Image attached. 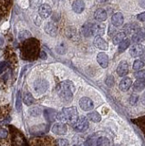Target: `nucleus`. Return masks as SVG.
Listing matches in <instances>:
<instances>
[{"label":"nucleus","instance_id":"obj_21","mask_svg":"<svg viewBox=\"0 0 145 146\" xmlns=\"http://www.w3.org/2000/svg\"><path fill=\"white\" fill-rule=\"evenodd\" d=\"M131 85H132V80H131L130 78H124L120 82L119 88L121 91H127L130 90Z\"/></svg>","mask_w":145,"mask_h":146},{"label":"nucleus","instance_id":"obj_46","mask_svg":"<svg viewBox=\"0 0 145 146\" xmlns=\"http://www.w3.org/2000/svg\"><path fill=\"white\" fill-rule=\"evenodd\" d=\"M34 21H35V24L37 25V26H39L40 24H41V18H40L38 16H36Z\"/></svg>","mask_w":145,"mask_h":146},{"label":"nucleus","instance_id":"obj_5","mask_svg":"<svg viewBox=\"0 0 145 146\" xmlns=\"http://www.w3.org/2000/svg\"><path fill=\"white\" fill-rule=\"evenodd\" d=\"M31 146H58V143L50 136H42L31 140Z\"/></svg>","mask_w":145,"mask_h":146},{"label":"nucleus","instance_id":"obj_19","mask_svg":"<svg viewBox=\"0 0 145 146\" xmlns=\"http://www.w3.org/2000/svg\"><path fill=\"white\" fill-rule=\"evenodd\" d=\"M85 9V2L83 0H75L72 3V10L77 14H80Z\"/></svg>","mask_w":145,"mask_h":146},{"label":"nucleus","instance_id":"obj_22","mask_svg":"<svg viewBox=\"0 0 145 146\" xmlns=\"http://www.w3.org/2000/svg\"><path fill=\"white\" fill-rule=\"evenodd\" d=\"M57 114H58V112L55 111V110H52V109H47L44 111L45 118H46V120L49 122H52L56 120Z\"/></svg>","mask_w":145,"mask_h":146},{"label":"nucleus","instance_id":"obj_11","mask_svg":"<svg viewBox=\"0 0 145 146\" xmlns=\"http://www.w3.org/2000/svg\"><path fill=\"white\" fill-rule=\"evenodd\" d=\"M52 131L55 134L58 135H64L67 133L68 131V128L66 126V124L64 122H58V123H55L52 126Z\"/></svg>","mask_w":145,"mask_h":146},{"label":"nucleus","instance_id":"obj_33","mask_svg":"<svg viewBox=\"0 0 145 146\" xmlns=\"http://www.w3.org/2000/svg\"><path fill=\"white\" fill-rule=\"evenodd\" d=\"M23 100H24V103L26 105H31V104H33L35 102V99L34 97L32 96V94L29 93V92H26L24 94V98H23Z\"/></svg>","mask_w":145,"mask_h":146},{"label":"nucleus","instance_id":"obj_27","mask_svg":"<svg viewBox=\"0 0 145 146\" xmlns=\"http://www.w3.org/2000/svg\"><path fill=\"white\" fill-rule=\"evenodd\" d=\"M47 131H48V127L45 126V124H40L38 126L37 125L31 128V131H32L34 134H41Z\"/></svg>","mask_w":145,"mask_h":146},{"label":"nucleus","instance_id":"obj_49","mask_svg":"<svg viewBox=\"0 0 145 146\" xmlns=\"http://www.w3.org/2000/svg\"><path fill=\"white\" fill-rule=\"evenodd\" d=\"M40 58H41L42 59H46L47 58V54L45 53V51L40 52Z\"/></svg>","mask_w":145,"mask_h":146},{"label":"nucleus","instance_id":"obj_47","mask_svg":"<svg viewBox=\"0 0 145 146\" xmlns=\"http://www.w3.org/2000/svg\"><path fill=\"white\" fill-rule=\"evenodd\" d=\"M60 145H61V146H68V145H69V141H66V140H64V139L60 140Z\"/></svg>","mask_w":145,"mask_h":146},{"label":"nucleus","instance_id":"obj_31","mask_svg":"<svg viewBox=\"0 0 145 146\" xmlns=\"http://www.w3.org/2000/svg\"><path fill=\"white\" fill-rule=\"evenodd\" d=\"M87 117L89 119L90 121H93V122H99L101 121V116L99 115V113L97 111H92V112H89Z\"/></svg>","mask_w":145,"mask_h":146},{"label":"nucleus","instance_id":"obj_42","mask_svg":"<svg viewBox=\"0 0 145 146\" xmlns=\"http://www.w3.org/2000/svg\"><path fill=\"white\" fill-rule=\"evenodd\" d=\"M105 83L107 84V86L109 87H112L115 83V80H114V77L111 76V75H109L107 76L106 80H105Z\"/></svg>","mask_w":145,"mask_h":146},{"label":"nucleus","instance_id":"obj_53","mask_svg":"<svg viewBox=\"0 0 145 146\" xmlns=\"http://www.w3.org/2000/svg\"><path fill=\"white\" fill-rule=\"evenodd\" d=\"M75 146H80V145H75Z\"/></svg>","mask_w":145,"mask_h":146},{"label":"nucleus","instance_id":"obj_10","mask_svg":"<svg viewBox=\"0 0 145 146\" xmlns=\"http://www.w3.org/2000/svg\"><path fill=\"white\" fill-rule=\"evenodd\" d=\"M79 106L80 108L83 110L85 111H91L94 107V104L93 102L88 97H83L79 100Z\"/></svg>","mask_w":145,"mask_h":146},{"label":"nucleus","instance_id":"obj_15","mask_svg":"<svg viewBox=\"0 0 145 146\" xmlns=\"http://www.w3.org/2000/svg\"><path fill=\"white\" fill-rule=\"evenodd\" d=\"M123 22H124V17L121 12H117L111 17V23L116 27H121L123 25Z\"/></svg>","mask_w":145,"mask_h":146},{"label":"nucleus","instance_id":"obj_25","mask_svg":"<svg viewBox=\"0 0 145 146\" xmlns=\"http://www.w3.org/2000/svg\"><path fill=\"white\" fill-rule=\"evenodd\" d=\"M10 112V107L9 106H2L0 107V121H3L8 118Z\"/></svg>","mask_w":145,"mask_h":146},{"label":"nucleus","instance_id":"obj_3","mask_svg":"<svg viewBox=\"0 0 145 146\" xmlns=\"http://www.w3.org/2000/svg\"><path fill=\"white\" fill-rule=\"evenodd\" d=\"M75 91V86L70 80L62 81L58 86V96L64 102H70L73 99V93Z\"/></svg>","mask_w":145,"mask_h":146},{"label":"nucleus","instance_id":"obj_40","mask_svg":"<svg viewBox=\"0 0 145 146\" xmlns=\"http://www.w3.org/2000/svg\"><path fill=\"white\" fill-rule=\"evenodd\" d=\"M30 7L33 9H37L42 5V0H29Z\"/></svg>","mask_w":145,"mask_h":146},{"label":"nucleus","instance_id":"obj_18","mask_svg":"<svg viewBox=\"0 0 145 146\" xmlns=\"http://www.w3.org/2000/svg\"><path fill=\"white\" fill-rule=\"evenodd\" d=\"M93 42H94V46H95V47L99 48V49H102V50L108 49V47H109L108 43L101 38V36H95Z\"/></svg>","mask_w":145,"mask_h":146},{"label":"nucleus","instance_id":"obj_29","mask_svg":"<svg viewBox=\"0 0 145 146\" xmlns=\"http://www.w3.org/2000/svg\"><path fill=\"white\" fill-rule=\"evenodd\" d=\"M66 34H67L68 38L71 40H76L77 38H78V33H77V30H76V29H74V27H70L69 29H67Z\"/></svg>","mask_w":145,"mask_h":146},{"label":"nucleus","instance_id":"obj_1","mask_svg":"<svg viewBox=\"0 0 145 146\" xmlns=\"http://www.w3.org/2000/svg\"><path fill=\"white\" fill-rule=\"evenodd\" d=\"M0 146H26L25 138L19 131L0 128Z\"/></svg>","mask_w":145,"mask_h":146},{"label":"nucleus","instance_id":"obj_20","mask_svg":"<svg viewBox=\"0 0 145 146\" xmlns=\"http://www.w3.org/2000/svg\"><path fill=\"white\" fill-rule=\"evenodd\" d=\"M91 33L94 36H101L105 33V26L102 24H92Z\"/></svg>","mask_w":145,"mask_h":146},{"label":"nucleus","instance_id":"obj_32","mask_svg":"<svg viewBox=\"0 0 145 146\" xmlns=\"http://www.w3.org/2000/svg\"><path fill=\"white\" fill-rule=\"evenodd\" d=\"M91 27H92V24L91 23H86L85 25H83L82 27V33L85 36H90L92 35L91 33Z\"/></svg>","mask_w":145,"mask_h":146},{"label":"nucleus","instance_id":"obj_38","mask_svg":"<svg viewBox=\"0 0 145 146\" xmlns=\"http://www.w3.org/2000/svg\"><path fill=\"white\" fill-rule=\"evenodd\" d=\"M98 146H110V141L107 137H99L98 138Z\"/></svg>","mask_w":145,"mask_h":146},{"label":"nucleus","instance_id":"obj_7","mask_svg":"<svg viewBox=\"0 0 145 146\" xmlns=\"http://www.w3.org/2000/svg\"><path fill=\"white\" fill-rule=\"evenodd\" d=\"M74 129L77 131H84L89 128V121L88 119L82 116L78 119V121H76V123L73 125Z\"/></svg>","mask_w":145,"mask_h":146},{"label":"nucleus","instance_id":"obj_17","mask_svg":"<svg viewBox=\"0 0 145 146\" xmlns=\"http://www.w3.org/2000/svg\"><path fill=\"white\" fill-rule=\"evenodd\" d=\"M97 61L99 66L103 68H106L109 66V57L105 52H99L97 55Z\"/></svg>","mask_w":145,"mask_h":146},{"label":"nucleus","instance_id":"obj_8","mask_svg":"<svg viewBox=\"0 0 145 146\" xmlns=\"http://www.w3.org/2000/svg\"><path fill=\"white\" fill-rule=\"evenodd\" d=\"M11 0H0V22L7 16L10 8Z\"/></svg>","mask_w":145,"mask_h":146},{"label":"nucleus","instance_id":"obj_16","mask_svg":"<svg viewBox=\"0 0 145 146\" xmlns=\"http://www.w3.org/2000/svg\"><path fill=\"white\" fill-rule=\"evenodd\" d=\"M46 33L51 36H56L58 34V27L54 22H48L44 27Z\"/></svg>","mask_w":145,"mask_h":146},{"label":"nucleus","instance_id":"obj_50","mask_svg":"<svg viewBox=\"0 0 145 146\" xmlns=\"http://www.w3.org/2000/svg\"><path fill=\"white\" fill-rule=\"evenodd\" d=\"M140 6L145 8V0H140Z\"/></svg>","mask_w":145,"mask_h":146},{"label":"nucleus","instance_id":"obj_24","mask_svg":"<svg viewBox=\"0 0 145 146\" xmlns=\"http://www.w3.org/2000/svg\"><path fill=\"white\" fill-rule=\"evenodd\" d=\"M94 17L95 19L99 22H103L107 19V12L104 10L103 8H99L95 11L94 14Z\"/></svg>","mask_w":145,"mask_h":146},{"label":"nucleus","instance_id":"obj_48","mask_svg":"<svg viewBox=\"0 0 145 146\" xmlns=\"http://www.w3.org/2000/svg\"><path fill=\"white\" fill-rule=\"evenodd\" d=\"M6 67H7V63H6V62L0 63V72H1V70H3Z\"/></svg>","mask_w":145,"mask_h":146},{"label":"nucleus","instance_id":"obj_52","mask_svg":"<svg viewBox=\"0 0 145 146\" xmlns=\"http://www.w3.org/2000/svg\"><path fill=\"white\" fill-rule=\"evenodd\" d=\"M142 104L145 106V92L143 93L142 97Z\"/></svg>","mask_w":145,"mask_h":146},{"label":"nucleus","instance_id":"obj_41","mask_svg":"<svg viewBox=\"0 0 145 146\" xmlns=\"http://www.w3.org/2000/svg\"><path fill=\"white\" fill-rule=\"evenodd\" d=\"M21 107H22V100H21V92L19 91L17 95V102H16V108L17 111H21Z\"/></svg>","mask_w":145,"mask_h":146},{"label":"nucleus","instance_id":"obj_30","mask_svg":"<svg viewBox=\"0 0 145 146\" xmlns=\"http://www.w3.org/2000/svg\"><path fill=\"white\" fill-rule=\"evenodd\" d=\"M125 36H126V33L125 32H119V33L115 34V36H113V44L114 45H119L122 40L125 39Z\"/></svg>","mask_w":145,"mask_h":146},{"label":"nucleus","instance_id":"obj_36","mask_svg":"<svg viewBox=\"0 0 145 146\" xmlns=\"http://www.w3.org/2000/svg\"><path fill=\"white\" fill-rule=\"evenodd\" d=\"M29 114L31 116H33V117H38L39 116L40 114L42 113V110L40 107H33V108H31L29 109V111H28Z\"/></svg>","mask_w":145,"mask_h":146},{"label":"nucleus","instance_id":"obj_23","mask_svg":"<svg viewBox=\"0 0 145 146\" xmlns=\"http://www.w3.org/2000/svg\"><path fill=\"white\" fill-rule=\"evenodd\" d=\"M134 124L136 126H138L140 131H142V133L145 137V116H142V117H139V118H136V119H132L131 120Z\"/></svg>","mask_w":145,"mask_h":146},{"label":"nucleus","instance_id":"obj_2","mask_svg":"<svg viewBox=\"0 0 145 146\" xmlns=\"http://www.w3.org/2000/svg\"><path fill=\"white\" fill-rule=\"evenodd\" d=\"M40 54L39 41L37 38H29L24 41L21 47L22 58L26 60H34Z\"/></svg>","mask_w":145,"mask_h":146},{"label":"nucleus","instance_id":"obj_13","mask_svg":"<svg viewBox=\"0 0 145 146\" xmlns=\"http://www.w3.org/2000/svg\"><path fill=\"white\" fill-rule=\"evenodd\" d=\"M52 13V8L48 4H43L39 7L38 9V15L42 18H48Z\"/></svg>","mask_w":145,"mask_h":146},{"label":"nucleus","instance_id":"obj_14","mask_svg":"<svg viewBox=\"0 0 145 146\" xmlns=\"http://www.w3.org/2000/svg\"><path fill=\"white\" fill-rule=\"evenodd\" d=\"M129 73V65L127 61L122 60L119 63L117 68V74L120 77H124Z\"/></svg>","mask_w":145,"mask_h":146},{"label":"nucleus","instance_id":"obj_45","mask_svg":"<svg viewBox=\"0 0 145 146\" xmlns=\"http://www.w3.org/2000/svg\"><path fill=\"white\" fill-rule=\"evenodd\" d=\"M137 19L139 21H142V22H145V12L142 13H140L139 15L137 16Z\"/></svg>","mask_w":145,"mask_h":146},{"label":"nucleus","instance_id":"obj_37","mask_svg":"<svg viewBox=\"0 0 145 146\" xmlns=\"http://www.w3.org/2000/svg\"><path fill=\"white\" fill-rule=\"evenodd\" d=\"M31 36V33L28 30H24V31H21L19 32V39L20 41H25L26 39H28Z\"/></svg>","mask_w":145,"mask_h":146},{"label":"nucleus","instance_id":"obj_12","mask_svg":"<svg viewBox=\"0 0 145 146\" xmlns=\"http://www.w3.org/2000/svg\"><path fill=\"white\" fill-rule=\"evenodd\" d=\"M131 40H132V42H134L135 44H140V42H143L145 40V29H139L136 30L132 35Z\"/></svg>","mask_w":145,"mask_h":146},{"label":"nucleus","instance_id":"obj_26","mask_svg":"<svg viewBox=\"0 0 145 146\" xmlns=\"http://www.w3.org/2000/svg\"><path fill=\"white\" fill-rule=\"evenodd\" d=\"M98 138L97 134H94L89 136V138L85 141V146H98Z\"/></svg>","mask_w":145,"mask_h":146},{"label":"nucleus","instance_id":"obj_44","mask_svg":"<svg viewBox=\"0 0 145 146\" xmlns=\"http://www.w3.org/2000/svg\"><path fill=\"white\" fill-rule=\"evenodd\" d=\"M138 100H139V96H138V95H134V94H133V95H131L130 97L129 102H130V103L131 105H134V104L137 103Z\"/></svg>","mask_w":145,"mask_h":146},{"label":"nucleus","instance_id":"obj_35","mask_svg":"<svg viewBox=\"0 0 145 146\" xmlns=\"http://www.w3.org/2000/svg\"><path fill=\"white\" fill-rule=\"evenodd\" d=\"M130 44V39H124V40H122L121 42L119 44V52L121 53V52H124L125 50L129 48V46Z\"/></svg>","mask_w":145,"mask_h":146},{"label":"nucleus","instance_id":"obj_4","mask_svg":"<svg viewBox=\"0 0 145 146\" xmlns=\"http://www.w3.org/2000/svg\"><path fill=\"white\" fill-rule=\"evenodd\" d=\"M57 119L61 122H69L71 125H74L79 119V113L76 107L64 108L57 114Z\"/></svg>","mask_w":145,"mask_h":146},{"label":"nucleus","instance_id":"obj_43","mask_svg":"<svg viewBox=\"0 0 145 146\" xmlns=\"http://www.w3.org/2000/svg\"><path fill=\"white\" fill-rule=\"evenodd\" d=\"M135 77L137 78L138 80H145V70H140L138 72L135 73Z\"/></svg>","mask_w":145,"mask_h":146},{"label":"nucleus","instance_id":"obj_39","mask_svg":"<svg viewBox=\"0 0 145 146\" xmlns=\"http://www.w3.org/2000/svg\"><path fill=\"white\" fill-rule=\"evenodd\" d=\"M144 61L143 60H140V59H137V60H135L134 63H133V70H139L140 68H142L144 67Z\"/></svg>","mask_w":145,"mask_h":146},{"label":"nucleus","instance_id":"obj_34","mask_svg":"<svg viewBox=\"0 0 145 146\" xmlns=\"http://www.w3.org/2000/svg\"><path fill=\"white\" fill-rule=\"evenodd\" d=\"M56 51L60 55H64L67 52V45L64 42H60L56 47Z\"/></svg>","mask_w":145,"mask_h":146},{"label":"nucleus","instance_id":"obj_28","mask_svg":"<svg viewBox=\"0 0 145 146\" xmlns=\"http://www.w3.org/2000/svg\"><path fill=\"white\" fill-rule=\"evenodd\" d=\"M145 89V80H138L135 81V83L133 84V90L134 91L140 92Z\"/></svg>","mask_w":145,"mask_h":146},{"label":"nucleus","instance_id":"obj_51","mask_svg":"<svg viewBox=\"0 0 145 146\" xmlns=\"http://www.w3.org/2000/svg\"><path fill=\"white\" fill-rule=\"evenodd\" d=\"M60 0H52L53 4L55 5V6H58V4H60Z\"/></svg>","mask_w":145,"mask_h":146},{"label":"nucleus","instance_id":"obj_9","mask_svg":"<svg viewBox=\"0 0 145 146\" xmlns=\"http://www.w3.org/2000/svg\"><path fill=\"white\" fill-rule=\"evenodd\" d=\"M145 53V49L142 45L140 44H134L130 49V54L131 57L137 58V57H142Z\"/></svg>","mask_w":145,"mask_h":146},{"label":"nucleus","instance_id":"obj_6","mask_svg":"<svg viewBox=\"0 0 145 146\" xmlns=\"http://www.w3.org/2000/svg\"><path fill=\"white\" fill-rule=\"evenodd\" d=\"M34 89L38 94L45 93L48 89V82L44 79H38L34 82Z\"/></svg>","mask_w":145,"mask_h":146}]
</instances>
